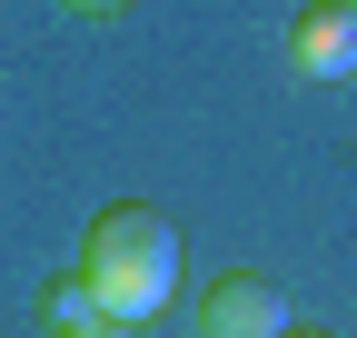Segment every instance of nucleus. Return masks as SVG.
<instances>
[{"instance_id": "6", "label": "nucleus", "mask_w": 357, "mask_h": 338, "mask_svg": "<svg viewBox=\"0 0 357 338\" xmlns=\"http://www.w3.org/2000/svg\"><path fill=\"white\" fill-rule=\"evenodd\" d=\"M60 10H89V20H100V10H119V0H60Z\"/></svg>"}, {"instance_id": "3", "label": "nucleus", "mask_w": 357, "mask_h": 338, "mask_svg": "<svg viewBox=\"0 0 357 338\" xmlns=\"http://www.w3.org/2000/svg\"><path fill=\"white\" fill-rule=\"evenodd\" d=\"M288 60L307 80H347L357 70V0H307L288 20Z\"/></svg>"}, {"instance_id": "7", "label": "nucleus", "mask_w": 357, "mask_h": 338, "mask_svg": "<svg viewBox=\"0 0 357 338\" xmlns=\"http://www.w3.org/2000/svg\"><path fill=\"white\" fill-rule=\"evenodd\" d=\"M288 338H318V328H288Z\"/></svg>"}, {"instance_id": "4", "label": "nucleus", "mask_w": 357, "mask_h": 338, "mask_svg": "<svg viewBox=\"0 0 357 338\" xmlns=\"http://www.w3.org/2000/svg\"><path fill=\"white\" fill-rule=\"evenodd\" d=\"M79 318H100V299H89V279H79V269H60L50 288H40V328L60 338V328H79Z\"/></svg>"}, {"instance_id": "5", "label": "nucleus", "mask_w": 357, "mask_h": 338, "mask_svg": "<svg viewBox=\"0 0 357 338\" xmlns=\"http://www.w3.org/2000/svg\"><path fill=\"white\" fill-rule=\"evenodd\" d=\"M60 338H139L129 318H79V328H60Z\"/></svg>"}, {"instance_id": "2", "label": "nucleus", "mask_w": 357, "mask_h": 338, "mask_svg": "<svg viewBox=\"0 0 357 338\" xmlns=\"http://www.w3.org/2000/svg\"><path fill=\"white\" fill-rule=\"evenodd\" d=\"M199 328H208V338H288V288L258 279V269H229V279L199 299Z\"/></svg>"}, {"instance_id": "1", "label": "nucleus", "mask_w": 357, "mask_h": 338, "mask_svg": "<svg viewBox=\"0 0 357 338\" xmlns=\"http://www.w3.org/2000/svg\"><path fill=\"white\" fill-rule=\"evenodd\" d=\"M178 259H189L178 229L159 209H139V199L100 209L89 239H79V279H89V299H100V318H129V328H149L178 299Z\"/></svg>"}]
</instances>
